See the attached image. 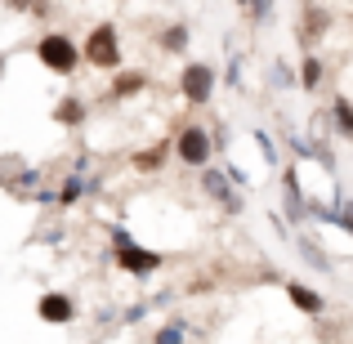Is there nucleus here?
<instances>
[{
	"label": "nucleus",
	"instance_id": "39448f33",
	"mask_svg": "<svg viewBox=\"0 0 353 344\" xmlns=\"http://www.w3.org/2000/svg\"><path fill=\"white\" fill-rule=\"evenodd\" d=\"M286 295H291V304H295L300 313H309V318H318V313H322V295H318V291H309V286L286 282Z\"/></svg>",
	"mask_w": 353,
	"mask_h": 344
},
{
	"label": "nucleus",
	"instance_id": "f8f14e48",
	"mask_svg": "<svg viewBox=\"0 0 353 344\" xmlns=\"http://www.w3.org/2000/svg\"><path fill=\"white\" fill-rule=\"evenodd\" d=\"M81 117H85V112H81V103H77V99H68V103L59 108V121H68V125H77Z\"/></svg>",
	"mask_w": 353,
	"mask_h": 344
},
{
	"label": "nucleus",
	"instance_id": "4468645a",
	"mask_svg": "<svg viewBox=\"0 0 353 344\" xmlns=\"http://www.w3.org/2000/svg\"><path fill=\"white\" fill-rule=\"evenodd\" d=\"M139 85H143V81H139V77H121V81H117V94H134Z\"/></svg>",
	"mask_w": 353,
	"mask_h": 344
},
{
	"label": "nucleus",
	"instance_id": "9d476101",
	"mask_svg": "<svg viewBox=\"0 0 353 344\" xmlns=\"http://www.w3.org/2000/svg\"><path fill=\"white\" fill-rule=\"evenodd\" d=\"M300 81H304V85H322V63L318 59H309V63H304V72H300Z\"/></svg>",
	"mask_w": 353,
	"mask_h": 344
},
{
	"label": "nucleus",
	"instance_id": "a211bd4d",
	"mask_svg": "<svg viewBox=\"0 0 353 344\" xmlns=\"http://www.w3.org/2000/svg\"><path fill=\"white\" fill-rule=\"evenodd\" d=\"M0 68H5V63H0Z\"/></svg>",
	"mask_w": 353,
	"mask_h": 344
},
{
	"label": "nucleus",
	"instance_id": "6e6552de",
	"mask_svg": "<svg viewBox=\"0 0 353 344\" xmlns=\"http://www.w3.org/2000/svg\"><path fill=\"white\" fill-rule=\"evenodd\" d=\"M282 188H286V206H291V215H309L304 210V197H300V183H295V170H282Z\"/></svg>",
	"mask_w": 353,
	"mask_h": 344
},
{
	"label": "nucleus",
	"instance_id": "7ed1b4c3",
	"mask_svg": "<svg viewBox=\"0 0 353 344\" xmlns=\"http://www.w3.org/2000/svg\"><path fill=\"white\" fill-rule=\"evenodd\" d=\"M210 85H215V72H210L206 63L183 68V94H188V103H206V99H210Z\"/></svg>",
	"mask_w": 353,
	"mask_h": 344
},
{
	"label": "nucleus",
	"instance_id": "f257e3e1",
	"mask_svg": "<svg viewBox=\"0 0 353 344\" xmlns=\"http://www.w3.org/2000/svg\"><path fill=\"white\" fill-rule=\"evenodd\" d=\"M85 54H90V63H94V68H117V63H121L117 32H112V27H94V32H90Z\"/></svg>",
	"mask_w": 353,
	"mask_h": 344
},
{
	"label": "nucleus",
	"instance_id": "f3484780",
	"mask_svg": "<svg viewBox=\"0 0 353 344\" xmlns=\"http://www.w3.org/2000/svg\"><path fill=\"white\" fill-rule=\"evenodd\" d=\"M273 81H277V85H291V72H286L282 63H277V68H273Z\"/></svg>",
	"mask_w": 353,
	"mask_h": 344
},
{
	"label": "nucleus",
	"instance_id": "f03ea898",
	"mask_svg": "<svg viewBox=\"0 0 353 344\" xmlns=\"http://www.w3.org/2000/svg\"><path fill=\"white\" fill-rule=\"evenodd\" d=\"M41 63L50 72H72L77 68V50H72L68 36H45L41 41Z\"/></svg>",
	"mask_w": 353,
	"mask_h": 344
},
{
	"label": "nucleus",
	"instance_id": "1a4fd4ad",
	"mask_svg": "<svg viewBox=\"0 0 353 344\" xmlns=\"http://www.w3.org/2000/svg\"><path fill=\"white\" fill-rule=\"evenodd\" d=\"M206 192H210V197H219V201H224L228 210H237V197H233V192L224 188V179H219L215 170H206Z\"/></svg>",
	"mask_w": 353,
	"mask_h": 344
},
{
	"label": "nucleus",
	"instance_id": "dca6fc26",
	"mask_svg": "<svg viewBox=\"0 0 353 344\" xmlns=\"http://www.w3.org/2000/svg\"><path fill=\"white\" fill-rule=\"evenodd\" d=\"M179 336H183V327H165V331H161L157 340H161V344H170V340H179Z\"/></svg>",
	"mask_w": 353,
	"mask_h": 344
},
{
	"label": "nucleus",
	"instance_id": "0eeeda50",
	"mask_svg": "<svg viewBox=\"0 0 353 344\" xmlns=\"http://www.w3.org/2000/svg\"><path fill=\"white\" fill-rule=\"evenodd\" d=\"M121 264L125 268H134V273H152L161 259L157 255H148V250H134V246H121Z\"/></svg>",
	"mask_w": 353,
	"mask_h": 344
},
{
	"label": "nucleus",
	"instance_id": "ddd939ff",
	"mask_svg": "<svg viewBox=\"0 0 353 344\" xmlns=\"http://www.w3.org/2000/svg\"><path fill=\"white\" fill-rule=\"evenodd\" d=\"M183 45H188V32H183V27H170V32H165V50H183Z\"/></svg>",
	"mask_w": 353,
	"mask_h": 344
},
{
	"label": "nucleus",
	"instance_id": "423d86ee",
	"mask_svg": "<svg viewBox=\"0 0 353 344\" xmlns=\"http://www.w3.org/2000/svg\"><path fill=\"white\" fill-rule=\"evenodd\" d=\"M36 313H41L45 322H68L72 318V300L68 295H45V300L36 304Z\"/></svg>",
	"mask_w": 353,
	"mask_h": 344
},
{
	"label": "nucleus",
	"instance_id": "20e7f679",
	"mask_svg": "<svg viewBox=\"0 0 353 344\" xmlns=\"http://www.w3.org/2000/svg\"><path fill=\"white\" fill-rule=\"evenodd\" d=\"M179 156H183L188 165H206V156H210V134H206V130H197V125L183 130V134H179Z\"/></svg>",
	"mask_w": 353,
	"mask_h": 344
},
{
	"label": "nucleus",
	"instance_id": "2eb2a0df",
	"mask_svg": "<svg viewBox=\"0 0 353 344\" xmlns=\"http://www.w3.org/2000/svg\"><path fill=\"white\" fill-rule=\"evenodd\" d=\"M322 27H327V18H322V14H313L309 23H304V36H322Z\"/></svg>",
	"mask_w": 353,
	"mask_h": 344
},
{
	"label": "nucleus",
	"instance_id": "9b49d317",
	"mask_svg": "<svg viewBox=\"0 0 353 344\" xmlns=\"http://www.w3.org/2000/svg\"><path fill=\"white\" fill-rule=\"evenodd\" d=\"M336 125H340V134H353V108L349 103H336Z\"/></svg>",
	"mask_w": 353,
	"mask_h": 344
}]
</instances>
